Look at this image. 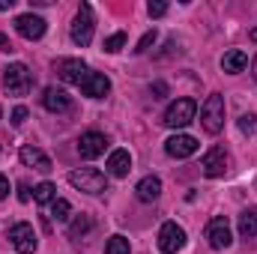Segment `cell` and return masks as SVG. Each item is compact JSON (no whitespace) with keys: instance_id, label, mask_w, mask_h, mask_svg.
<instances>
[{"instance_id":"6da1fadb","label":"cell","mask_w":257,"mask_h":254,"mask_svg":"<svg viewBox=\"0 0 257 254\" xmlns=\"http://www.w3.org/2000/svg\"><path fill=\"white\" fill-rule=\"evenodd\" d=\"M200 126L206 135H218L224 129V96L221 93H212L203 108H200Z\"/></svg>"},{"instance_id":"7a4b0ae2","label":"cell","mask_w":257,"mask_h":254,"mask_svg":"<svg viewBox=\"0 0 257 254\" xmlns=\"http://www.w3.org/2000/svg\"><path fill=\"white\" fill-rule=\"evenodd\" d=\"M69 186H75L78 191H87V194H102V191H108V180L96 168H81V171L69 174Z\"/></svg>"},{"instance_id":"3957f363","label":"cell","mask_w":257,"mask_h":254,"mask_svg":"<svg viewBox=\"0 0 257 254\" xmlns=\"http://www.w3.org/2000/svg\"><path fill=\"white\" fill-rule=\"evenodd\" d=\"M3 87L12 96H27V90L33 87V75L24 63H9L3 69Z\"/></svg>"},{"instance_id":"277c9868","label":"cell","mask_w":257,"mask_h":254,"mask_svg":"<svg viewBox=\"0 0 257 254\" xmlns=\"http://www.w3.org/2000/svg\"><path fill=\"white\" fill-rule=\"evenodd\" d=\"M194 114H197V102H194V99H177V102L168 105L162 123L168 129H186L194 120Z\"/></svg>"},{"instance_id":"5b68a950","label":"cell","mask_w":257,"mask_h":254,"mask_svg":"<svg viewBox=\"0 0 257 254\" xmlns=\"http://www.w3.org/2000/svg\"><path fill=\"white\" fill-rule=\"evenodd\" d=\"M93 27H96L93 9H90L87 3H81V9H78V15H75V21H72V42L81 45V48H87V45L93 42Z\"/></svg>"},{"instance_id":"8992f818","label":"cell","mask_w":257,"mask_h":254,"mask_svg":"<svg viewBox=\"0 0 257 254\" xmlns=\"http://www.w3.org/2000/svg\"><path fill=\"white\" fill-rule=\"evenodd\" d=\"M9 239H12V245H15V251H18V254H33L36 248H39L36 230H33L27 221L12 224V227H9Z\"/></svg>"},{"instance_id":"52a82bcc","label":"cell","mask_w":257,"mask_h":254,"mask_svg":"<svg viewBox=\"0 0 257 254\" xmlns=\"http://www.w3.org/2000/svg\"><path fill=\"white\" fill-rule=\"evenodd\" d=\"M206 239H209V245H212L215 251H224V248H230V242H233L230 221H227L224 215H215V218L206 224Z\"/></svg>"},{"instance_id":"ba28073f","label":"cell","mask_w":257,"mask_h":254,"mask_svg":"<svg viewBox=\"0 0 257 254\" xmlns=\"http://www.w3.org/2000/svg\"><path fill=\"white\" fill-rule=\"evenodd\" d=\"M183 245H186V230L177 221H165L159 230V248L165 254H177L183 251Z\"/></svg>"},{"instance_id":"9c48e42d","label":"cell","mask_w":257,"mask_h":254,"mask_svg":"<svg viewBox=\"0 0 257 254\" xmlns=\"http://www.w3.org/2000/svg\"><path fill=\"white\" fill-rule=\"evenodd\" d=\"M15 30L24 36V39H42L45 36V30H48V24H45V18H39V15H33V12H24V15H18L15 18Z\"/></svg>"},{"instance_id":"30bf717a","label":"cell","mask_w":257,"mask_h":254,"mask_svg":"<svg viewBox=\"0 0 257 254\" xmlns=\"http://www.w3.org/2000/svg\"><path fill=\"white\" fill-rule=\"evenodd\" d=\"M54 72L60 75V81H66V84H81L90 69H87L84 60H78V57H63V60L54 63Z\"/></svg>"},{"instance_id":"8fae6325","label":"cell","mask_w":257,"mask_h":254,"mask_svg":"<svg viewBox=\"0 0 257 254\" xmlns=\"http://www.w3.org/2000/svg\"><path fill=\"white\" fill-rule=\"evenodd\" d=\"M78 87H81V93L90 96V99H105V96L111 93V81H108V75H102V72H87Z\"/></svg>"},{"instance_id":"7c38bea8","label":"cell","mask_w":257,"mask_h":254,"mask_svg":"<svg viewBox=\"0 0 257 254\" xmlns=\"http://www.w3.org/2000/svg\"><path fill=\"white\" fill-rule=\"evenodd\" d=\"M105 150H108V138H105L102 132H87V135L78 138V153H81V159H99Z\"/></svg>"},{"instance_id":"4fadbf2b","label":"cell","mask_w":257,"mask_h":254,"mask_svg":"<svg viewBox=\"0 0 257 254\" xmlns=\"http://www.w3.org/2000/svg\"><path fill=\"white\" fill-rule=\"evenodd\" d=\"M200 168H203V174H206L209 180L224 177V174H227V150H224V147H212V150L203 156Z\"/></svg>"},{"instance_id":"5bb4252c","label":"cell","mask_w":257,"mask_h":254,"mask_svg":"<svg viewBox=\"0 0 257 254\" xmlns=\"http://www.w3.org/2000/svg\"><path fill=\"white\" fill-rule=\"evenodd\" d=\"M165 153L171 159H189V156L197 153V138H192V135H171L165 141Z\"/></svg>"},{"instance_id":"9a60e30c","label":"cell","mask_w":257,"mask_h":254,"mask_svg":"<svg viewBox=\"0 0 257 254\" xmlns=\"http://www.w3.org/2000/svg\"><path fill=\"white\" fill-rule=\"evenodd\" d=\"M42 105L51 111V114H60V111H69L72 108V96L60 90V87H48L45 93H42Z\"/></svg>"},{"instance_id":"2e32d148","label":"cell","mask_w":257,"mask_h":254,"mask_svg":"<svg viewBox=\"0 0 257 254\" xmlns=\"http://www.w3.org/2000/svg\"><path fill=\"white\" fill-rule=\"evenodd\" d=\"M21 162L27 165V168H33V171H42V174H48L51 171V159L42 153V150H36V147H21Z\"/></svg>"},{"instance_id":"e0dca14e","label":"cell","mask_w":257,"mask_h":254,"mask_svg":"<svg viewBox=\"0 0 257 254\" xmlns=\"http://www.w3.org/2000/svg\"><path fill=\"white\" fill-rule=\"evenodd\" d=\"M128 171H132V156H128V150H114V153L108 156V174H111V177H126Z\"/></svg>"},{"instance_id":"ac0fdd59","label":"cell","mask_w":257,"mask_h":254,"mask_svg":"<svg viewBox=\"0 0 257 254\" xmlns=\"http://www.w3.org/2000/svg\"><path fill=\"white\" fill-rule=\"evenodd\" d=\"M138 200H144V203H153V200H159V194H162V180L159 177H144L141 183H138Z\"/></svg>"},{"instance_id":"d6986e66","label":"cell","mask_w":257,"mask_h":254,"mask_svg":"<svg viewBox=\"0 0 257 254\" xmlns=\"http://www.w3.org/2000/svg\"><path fill=\"white\" fill-rule=\"evenodd\" d=\"M245 66H248V54L239 51V48H233V51H227V54L221 57V69H224L227 75H236V72H242Z\"/></svg>"},{"instance_id":"ffe728a7","label":"cell","mask_w":257,"mask_h":254,"mask_svg":"<svg viewBox=\"0 0 257 254\" xmlns=\"http://www.w3.org/2000/svg\"><path fill=\"white\" fill-rule=\"evenodd\" d=\"M239 236L254 239L257 236V209H242L239 212Z\"/></svg>"},{"instance_id":"44dd1931","label":"cell","mask_w":257,"mask_h":254,"mask_svg":"<svg viewBox=\"0 0 257 254\" xmlns=\"http://www.w3.org/2000/svg\"><path fill=\"white\" fill-rule=\"evenodd\" d=\"M90 230H93V218L81 212V215H75V221L69 224V239H75V242H78V239H84Z\"/></svg>"},{"instance_id":"7402d4cb","label":"cell","mask_w":257,"mask_h":254,"mask_svg":"<svg viewBox=\"0 0 257 254\" xmlns=\"http://www.w3.org/2000/svg\"><path fill=\"white\" fill-rule=\"evenodd\" d=\"M33 200H36V203H54V200H57L54 183H39V186L33 189Z\"/></svg>"},{"instance_id":"603a6c76","label":"cell","mask_w":257,"mask_h":254,"mask_svg":"<svg viewBox=\"0 0 257 254\" xmlns=\"http://www.w3.org/2000/svg\"><path fill=\"white\" fill-rule=\"evenodd\" d=\"M128 251H132V245H128L126 236H120V233H114L108 239V245H105V254H128Z\"/></svg>"},{"instance_id":"cb8c5ba5","label":"cell","mask_w":257,"mask_h":254,"mask_svg":"<svg viewBox=\"0 0 257 254\" xmlns=\"http://www.w3.org/2000/svg\"><path fill=\"white\" fill-rule=\"evenodd\" d=\"M69 215H72V203L63 200V197H57V200L51 203V218H54V221H69Z\"/></svg>"},{"instance_id":"d4e9b609","label":"cell","mask_w":257,"mask_h":254,"mask_svg":"<svg viewBox=\"0 0 257 254\" xmlns=\"http://www.w3.org/2000/svg\"><path fill=\"white\" fill-rule=\"evenodd\" d=\"M123 45H126V33H114V36L105 39V51H111V54H117Z\"/></svg>"},{"instance_id":"484cf974","label":"cell","mask_w":257,"mask_h":254,"mask_svg":"<svg viewBox=\"0 0 257 254\" xmlns=\"http://www.w3.org/2000/svg\"><path fill=\"white\" fill-rule=\"evenodd\" d=\"M147 12H150L153 18H162V15L168 12V3H165V0H150V6H147Z\"/></svg>"},{"instance_id":"4316f807","label":"cell","mask_w":257,"mask_h":254,"mask_svg":"<svg viewBox=\"0 0 257 254\" xmlns=\"http://www.w3.org/2000/svg\"><path fill=\"white\" fill-rule=\"evenodd\" d=\"M254 126H257V117H254V114H242V117H239V132L251 135V132H254Z\"/></svg>"},{"instance_id":"83f0119b","label":"cell","mask_w":257,"mask_h":254,"mask_svg":"<svg viewBox=\"0 0 257 254\" xmlns=\"http://www.w3.org/2000/svg\"><path fill=\"white\" fill-rule=\"evenodd\" d=\"M153 42H156V30L144 33V36H141V42H138V48H135V54H144V51H147V48H150Z\"/></svg>"},{"instance_id":"f1b7e54d","label":"cell","mask_w":257,"mask_h":254,"mask_svg":"<svg viewBox=\"0 0 257 254\" xmlns=\"http://www.w3.org/2000/svg\"><path fill=\"white\" fill-rule=\"evenodd\" d=\"M24 120H27V108H24V105H18V108L12 111V123H15V126H21Z\"/></svg>"},{"instance_id":"f546056e","label":"cell","mask_w":257,"mask_h":254,"mask_svg":"<svg viewBox=\"0 0 257 254\" xmlns=\"http://www.w3.org/2000/svg\"><path fill=\"white\" fill-rule=\"evenodd\" d=\"M18 200H21V203H27V200H30V186H27V183H21V186H18Z\"/></svg>"},{"instance_id":"4dcf8cb0","label":"cell","mask_w":257,"mask_h":254,"mask_svg":"<svg viewBox=\"0 0 257 254\" xmlns=\"http://www.w3.org/2000/svg\"><path fill=\"white\" fill-rule=\"evenodd\" d=\"M6 194H9V180H6V177L0 174V200H3Z\"/></svg>"},{"instance_id":"1f68e13d","label":"cell","mask_w":257,"mask_h":254,"mask_svg":"<svg viewBox=\"0 0 257 254\" xmlns=\"http://www.w3.org/2000/svg\"><path fill=\"white\" fill-rule=\"evenodd\" d=\"M0 51H12V42H9V36H3V33H0Z\"/></svg>"},{"instance_id":"d6a6232c","label":"cell","mask_w":257,"mask_h":254,"mask_svg":"<svg viewBox=\"0 0 257 254\" xmlns=\"http://www.w3.org/2000/svg\"><path fill=\"white\" fill-rule=\"evenodd\" d=\"M153 93H159V96H165V93H168V87H165V84H156V87H153ZM159 96H156V99H159Z\"/></svg>"},{"instance_id":"836d02e7","label":"cell","mask_w":257,"mask_h":254,"mask_svg":"<svg viewBox=\"0 0 257 254\" xmlns=\"http://www.w3.org/2000/svg\"><path fill=\"white\" fill-rule=\"evenodd\" d=\"M15 6V0H0V9H12Z\"/></svg>"},{"instance_id":"e575fe53","label":"cell","mask_w":257,"mask_h":254,"mask_svg":"<svg viewBox=\"0 0 257 254\" xmlns=\"http://www.w3.org/2000/svg\"><path fill=\"white\" fill-rule=\"evenodd\" d=\"M248 36H251V42H257V27L251 30V33H248Z\"/></svg>"},{"instance_id":"d590c367","label":"cell","mask_w":257,"mask_h":254,"mask_svg":"<svg viewBox=\"0 0 257 254\" xmlns=\"http://www.w3.org/2000/svg\"><path fill=\"white\" fill-rule=\"evenodd\" d=\"M251 75H254V78H257V60H254V63H251Z\"/></svg>"},{"instance_id":"8d00e7d4","label":"cell","mask_w":257,"mask_h":254,"mask_svg":"<svg viewBox=\"0 0 257 254\" xmlns=\"http://www.w3.org/2000/svg\"><path fill=\"white\" fill-rule=\"evenodd\" d=\"M0 114H3V111H0Z\"/></svg>"}]
</instances>
